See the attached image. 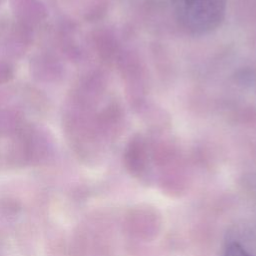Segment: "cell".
<instances>
[{"label": "cell", "instance_id": "obj_6", "mask_svg": "<svg viewBox=\"0 0 256 256\" xmlns=\"http://www.w3.org/2000/svg\"><path fill=\"white\" fill-rule=\"evenodd\" d=\"M14 77L13 66L4 60H0V85L10 82Z\"/></svg>", "mask_w": 256, "mask_h": 256}, {"label": "cell", "instance_id": "obj_8", "mask_svg": "<svg viewBox=\"0 0 256 256\" xmlns=\"http://www.w3.org/2000/svg\"><path fill=\"white\" fill-rule=\"evenodd\" d=\"M1 2H2V0H0V5H1Z\"/></svg>", "mask_w": 256, "mask_h": 256}, {"label": "cell", "instance_id": "obj_5", "mask_svg": "<svg viewBox=\"0 0 256 256\" xmlns=\"http://www.w3.org/2000/svg\"><path fill=\"white\" fill-rule=\"evenodd\" d=\"M24 124L21 110L13 107L0 108V138L13 136Z\"/></svg>", "mask_w": 256, "mask_h": 256}, {"label": "cell", "instance_id": "obj_2", "mask_svg": "<svg viewBox=\"0 0 256 256\" xmlns=\"http://www.w3.org/2000/svg\"><path fill=\"white\" fill-rule=\"evenodd\" d=\"M11 138L9 154L16 162L42 160L51 149V141L46 131L32 124L25 123Z\"/></svg>", "mask_w": 256, "mask_h": 256}, {"label": "cell", "instance_id": "obj_3", "mask_svg": "<svg viewBox=\"0 0 256 256\" xmlns=\"http://www.w3.org/2000/svg\"><path fill=\"white\" fill-rule=\"evenodd\" d=\"M30 72L34 79L41 82H57L63 77L64 68L57 57L40 52L30 60Z\"/></svg>", "mask_w": 256, "mask_h": 256}, {"label": "cell", "instance_id": "obj_1", "mask_svg": "<svg viewBox=\"0 0 256 256\" xmlns=\"http://www.w3.org/2000/svg\"><path fill=\"white\" fill-rule=\"evenodd\" d=\"M179 26L191 35L216 30L224 20L227 0H170Z\"/></svg>", "mask_w": 256, "mask_h": 256}, {"label": "cell", "instance_id": "obj_4", "mask_svg": "<svg viewBox=\"0 0 256 256\" xmlns=\"http://www.w3.org/2000/svg\"><path fill=\"white\" fill-rule=\"evenodd\" d=\"M15 20L33 29L48 16L46 6L40 0H10Z\"/></svg>", "mask_w": 256, "mask_h": 256}, {"label": "cell", "instance_id": "obj_7", "mask_svg": "<svg viewBox=\"0 0 256 256\" xmlns=\"http://www.w3.org/2000/svg\"><path fill=\"white\" fill-rule=\"evenodd\" d=\"M223 256H251L239 243L229 244L224 252Z\"/></svg>", "mask_w": 256, "mask_h": 256}]
</instances>
